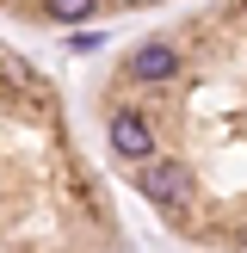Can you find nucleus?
<instances>
[{
    "mask_svg": "<svg viewBox=\"0 0 247 253\" xmlns=\"http://www.w3.org/2000/svg\"><path fill=\"white\" fill-rule=\"evenodd\" d=\"M136 192L155 198V204H185V198H192V173L161 155V161H148V167H136Z\"/></svg>",
    "mask_w": 247,
    "mask_h": 253,
    "instance_id": "1",
    "label": "nucleus"
},
{
    "mask_svg": "<svg viewBox=\"0 0 247 253\" xmlns=\"http://www.w3.org/2000/svg\"><path fill=\"white\" fill-rule=\"evenodd\" d=\"M111 148H118L124 161H136V167L161 161V155H155V130H148L136 111H118V118H111Z\"/></svg>",
    "mask_w": 247,
    "mask_h": 253,
    "instance_id": "2",
    "label": "nucleus"
},
{
    "mask_svg": "<svg viewBox=\"0 0 247 253\" xmlns=\"http://www.w3.org/2000/svg\"><path fill=\"white\" fill-rule=\"evenodd\" d=\"M173 74H179V49H173V43L155 37V43L130 49V81H148V86H155V81H173Z\"/></svg>",
    "mask_w": 247,
    "mask_h": 253,
    "instance_id": "3",
    "label": "nucleus"
},
{
    "mask_svg": "<svg viewBox=\"0 0 247 253\" xmlns=\"http://www.w3.org/2000/svg\"><path fill=\"white\" fill-rule=\"evenodd\" d=\"M43 12H49V19H62V25H74V19H93L99 0H43Z\"/></svg>",
    "mask_w": 247,
    "mask_h": 253,
    "instance_id": "4",
    "label": "nucleus"
}]
</instances>
